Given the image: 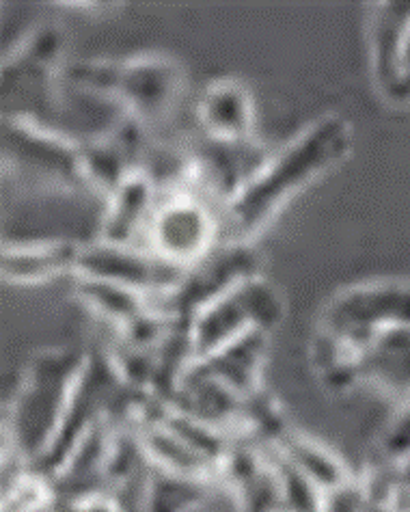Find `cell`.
<instances>
[{"label":"cell","instance_id":"6da1fadb","mask_svg":"<svg viewBox=\"0 0 410 512\" xmlns=\"http://www.w3.org/2000/svg\"><path fill=\"white\" fill-rule=\"evenodd\" d=\"M350 150V128L341 117L318 119L270 154L242 191L223 208L227 240L249 242L277 214L283 204L328 169L337 167Z\"/></svg>","mask_w":410,"mask_h":512},{"label":"cell","instance_id":"7a4b0ae2","mask_svg":"<svg viewBox=\"0 0 410 512\" xmlns=\"http://www.w3.org/2000/svg\"><path fill=\"white\" fill-rule=\"evenodd\" d=\"M223 217L195 188L177 186L158 199L143 247L160 260L188 271L221 245Z\"/></svg>","mask_w":410,"mask_h":512},{"label":"cell","instance_id":"3957f363","mask_svg":"<svg viewBox=\"0 0 410 512\" xmlns=\"http://www.w3.org/2000/svg\"><path fill=\"white\" fill-rule=\"evenodd\" d=\"M3 154L5 165L24 184L48 191L87 186L80 143L44 121L11 115L3 132Z\"/></svg>","mask_w":410,"mask_h":512},{"label":"cell","instance_id":"277c9868","mask_svg":"<svg viewBox=\"0 0 410 512\" xmlns=\"http://www.w3.org/2000/svg\"><path fill=\"white\" fill-rule=\"evenodd\" d=\"M279 318L281 301L277 292L259 281V277H253L221 299L201 307L190 318V342L197 353L205 350L208 355H216L218 350L240 342L246 335L262 333Z\"/></svg>","mask_w":410,"mask_h":512},{"label":"cell","instance_id":"5b68a950","mask_svg":"<svg viewBox=\"0 0 410 512\" xmlns=\"http://www.w3.org/2000/svg\"><path fill=\"white\" fill-rule=\"evenodd\" d=\"M186 271L160 260L156 253L141 245H113V242H93L80 247L76 275L98 279L119 288L132 290L147 299L169 294L180 284Z\"/></svg>","mask_w":410,"mask_h":512},{"label":"cell","instance_id":"8992f818","mask_svg":"<svg viewBox=\"0 0 410 512\" xmlns=\"http://www.w3.org/2000/svg\"><path fill=\"white\" fill-rule=\"evenodd\" d=\"M182 93V74L162 57L130 59L119 65L115 100L136 124L149 128L167 119Z\"/></svg>","mask_w":410,"mask_h":512},{"label":"cell","instance_id":"52a82bcc","mask_svg":"<svg viewBox=\"0 0 410 512\" xmlns=\"http://www.w3.org/2000/svg\"><path fill=\"white\" fill-rule=\"evenodd\" d=\"M158 206L156 182L145 171H134L117 191L108 197L102 223L104 242L113 245H141Z\"/></svg>","mask_w":410,"mask_h":512},{"label":"cell","instance_id":"ba28073f","mask_svg":"<svg viewBox=\"0 0 410 512\" xmlns=\"http://www.w3.org/2000/svg\"><path fill=\"white\" fill-rule=\"evenodd\" d=\"M80 247L70 240H41L11 245L3 251V277L11 284L39 286L78 271Z\"/></svg>","mask_w":410,"mask_h":512},{"label":"cell","instance_id":"9c48e42d","mask_svg":"<svg viewBox=\"0 0 410 512\" xmlns=\"http://www.w3.org/2000/svg\"><path fill=\"white\" fill-rule=\"evenodd\" d=\"M199 126L208 141L246 143L251 141L253 102L236 80H218L199 102Z\"/></svg>","mask_w":410,"mask_h":512},{"label":"cell","instance_id":"30bf717a","mask_svg":"<svg viewBox=\"0 0 410 512\" xmlns=\"http://www.w3.org/2000/svg\"><path fill=\"white\" fill-rule=\"evenodd\" d=\"M80 296L95 314H100L106 320L121 322L123 327L132 325V322L147 312V299L132 290L119 288L106 281L98 279H85L80 277Z\"/></svg>","mask_w":410,"mask_h":512}]
</instances>
